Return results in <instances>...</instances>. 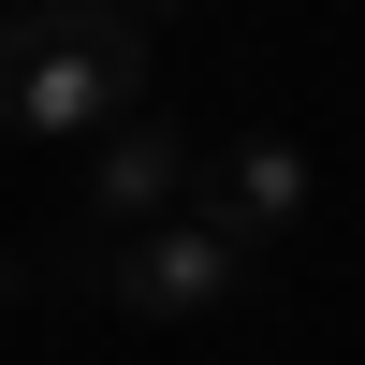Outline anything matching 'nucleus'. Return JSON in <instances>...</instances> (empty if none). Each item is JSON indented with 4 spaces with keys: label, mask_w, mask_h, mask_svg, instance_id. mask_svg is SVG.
<instances>
[{
    "label": "nucleus",
    "mask_w": 365,
    "mask_h": 365,
    "mask_svg": "<svg viewBox=\"0 0 365 365\" xmlns=\"http://www.w3.org/2000/svg\"><path fill=\"white\" fill-rule=\"evenodd\" d=\"M146 73H161V29L132 0H29L0 15V132H88L146 117Z\"/></svg>",
    "instance_id": "f257e3e1"
},
{
    "label": "nucleus",
    "mask_w": 365,
    "mask_h": 365,
    "mask_svg": "<svg viewBox=\"0 0 365 365\" xmlns=\"http://www.w3.org/2000/svg\"><path fill=\"white\" fill-rule=\"evenodd\" d=\"M249 263L263 249H234V234L190 205V220H161V234H117V249H103V292L132 322H234V307H249Z\"/></svg>",
    "instance_id": "f03ea898"
},
{
    "label": "nucleus",
    "mask_w": 365,
    "mask_h": 365,
    "mask_svg": "<svg viewBox=\"0 0 365 365\" xmlns=\"http://www.w3.org/2000/svg\"><path fill=\"white\" fill-rule=\"evenodd\" d=\"M190 190H205V161H190V132H175L161 103H146V117H117V132L88 146V220H103V249H117V234L190 220Z\"/></svg>",
    "instance_id": "7ed1b4c3"
},
{
    "label": "nucleus",
    "mask_w": 365,
    "mask_h": 365,
    "mask_svg": "<svg viewBox=\"0 0 365 365\" xmlns=\"http://www.w3.org/2000/svg\"><path fill=\"white\" fill-rule=\"evenodd\" d=\"M190 205H205V220L234 234V249H278V234L307 220V146H278V132H249V146H220Z\"/></svg>",
    "instance_id": "20e7f679"
}]
</instances>
